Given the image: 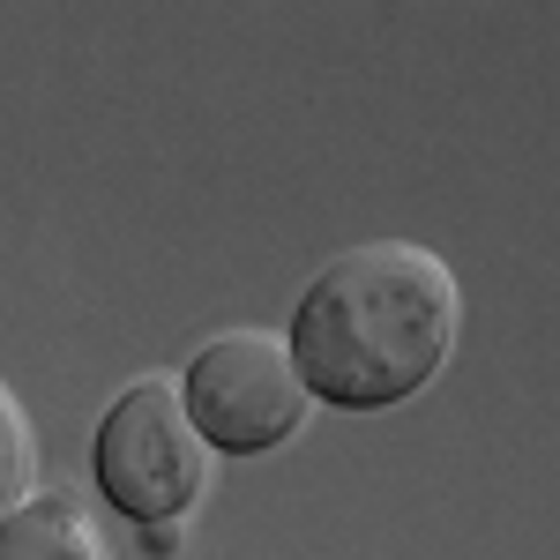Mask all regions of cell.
<instances>
[{
	"label": "cell",
	"instance_id": "obj_1",
	"mask_svg": "<svg viewBox=\"0 0 560 560\" xmlns=\"http://www.w3.org/2000/svg\"><path fill=\"white\" fill-rule=\"evenodd\" d=\"M464 292L448 261L411 240H366L322 261V277L292 306L284 351L306 396H322L329 411H388L448 366Z\"/></svg>",
	"mask_w": 560,
	"mask_h": 560
},
{
	"label": "cell",
	"instance_id": "obj_2",
	"mask_svg": "<svg viewBox=\"0 0 560 560\" xmlns=\"http://www.w3.org/2000/svg\"><path fill=\"white\" fill-rule=\"evenodd\" d=\"M90 471H97V493H105L135 530H142V523H179L217 486V464H210V448H202V433L187 427L179 388L158 382V374L128 382L105 404Z\"/></svg>",
	"mask_w": 560,
	"mask_h": 560
},
{
	"label": "cell",
	"instance_id": "obj_3",
	"mask_svg": "<svg viewBox=\"0 0 560 560\" xmlns=\"http://www.w3.org/2000/svg\"><path fill=\"white\" fill-rule=\"evenodd\" d=\"M187 427L202 433L210 456H261V448H284L306 419V382L292 366V351L277 329H224L187 359Z\"/></svg>",
	"mask_w": 560,
	"mask_h": 560
},
{
	"label": "cell",
	"instance_id": "obj_4",
	"mask_svg": "<svg viewBox=\"0 0 560 560\" xmlns=\"http://www.w3.org/2000/svg\"><path fill=\"white\" fill-rule=\"evenodd\" d=\"M0 560H113V546L75 493H31L0 523Z\"/></svg>",
	"mask_w": 560,
	"mask_h": 560
},
{
	"label": "cell",
	"instance_id": "obj_5",
	"mask_svg": "<svg viewBox=\"0 0 560 560\" xmlns=\"http://www.w3.org/2000/svg\"><path fill=\"white\" fill-rule=\"evenodd\" d=\"M31 493H38V441H31V419H23V396L0 382V523Z\"/></svg>",
	"mask_w": 560,
	"mask_h": 560
},
{
	"label": "cell",
	"instance_id": "obj_6",
	"mask_svg": "<svg viewBox=\"0 0 560 560\" xmlns=\"http://www.w3.org/2000/svg\"><path fill=\"white\" fill-rule=\"evenodd\" d=\"M142 546L150 553H179V523H142Z\"/></svg>",
	"mask_w": 560,
	"mask_h": 560
}]
</instances>
